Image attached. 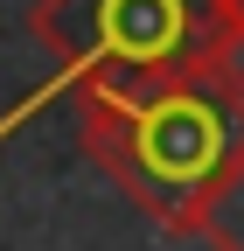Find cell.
<instances>
[{"label": "cell", "instance_id": "1", "mask_svg": "<svg viewBox=\"0 0 244 251\" xmlns=\"http://www.w3.org/2000/svg\"><path fill=\"white\" fill-rule=\"evenodd\" d=\"M77 133L84 153L133 196L140 216L161 230H189L202 188L230 168L244 140V105H230L217 84L168 77V84H77Z\"/></svg>", "mask_w": 244, "mask_h": 251}, {"label": "cell", "instance_id": "2", "mask_svg": "<svg viewBox=\"0 0 244 251\" xmlns=\"http://www.w3.org/2000/svg\"><path fill=\"white\" fill-rule=\"evenodd\" d=\"M217 21V0H35L28 35L77 84H168L195 77Z\"/></svg>", "mask_w": 244, "mask_h": 251}, {"label": "cell", "instance_id": "3", "mask_svg": "<svg viewBox=\"0 0 244 251\" xmlns=\"http://www.w3.org/2000/svg\"><path fill=\"white\" fill-rule=\"evenodd\" d=\"M189 237H202L209 251H244V140H237V153H230V168L202 188Z\"/></svg>", "mask_w": 244, "mask_h": 251}, {"label": "cell", "instance_id": "4", "mask_svg": "<svg viewBox=\"0 0 244 251\" xmlns=\"http://www.w3.org/2000/svg\"><path fill=\"white\" fill-rule=\"evenodd\" d=\"M202 84H217L230 105H244V21H217L202 42Z\"/></svg>", "mask_w": 244, "mask_h": 251}, {"label": "cell", "instance_id": "5", "mask_svg": "<svg viewBox=\"0 0 244 251\" xmlns=\"http://www.w3.org/2000/svg\"><path fill=\"white\" fill-rule=\"evenodd\" d=\"M217 14L223 21H244V0H217Z\"/></svg>", "mask_w": 244, "mask_h": 251}]
</instances>
